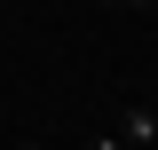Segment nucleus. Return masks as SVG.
Returning a JSON list of instances; mask_svg holds the SVG:
<instances>
[{
    "instance_id": "nucleus-4",
    "label": "nucleus",
    "mask_w": 158,
    "mask_h": 150,
    "mask_svg": "<svg viewBox=\"0 0 158 150\" xmlns=\"http://www.w3.org/2000/svg\"><path fill=\"white\" fill-rule=\"evenodd\" d=\"M32 150H40V142H32Z\"/></svg>"
},
{
    "instance_id": "nucleus-1",
    "label": "nucleus",
    "mask_w": 158,
    "mask_h": 150,
    "mask_svg": "<svg viewBox=\"0 0 158 150\" xmlns=\"http://www.w3.org/2000/svg\"><path fill=\"white\" fill-rule=\"evenodd\" d=\"M118 134H127L135 150H158V111H127V127H118Z\"/></svg>"
},
{
    "instance_id": "nucleus-2",
    "label": "nucleus",
    "mask_w": 158,
    "mask_h": 150,
    "mask_svg": "<svg viewBox=\"0 0 158 150\" xmlns=\"http://www.w3.org/2000/svg\"><path fill=\"white\" fill-rule=\"evenodd\" d=\"M95 8H118V16H142L150 0H95Z\"/></svg>"
},
{
    "instance_id": "nucleus-3",
    "label": "nucleus",
    "mask_w": 158,
    "mask_h": 150,
    "mask_svg": "<svg viewBox=\"0 0 158 150\" xmlns=\"http://www.w3.org/2000/svg\"><path fill=\"white\" fill-rule=\"evenodd\" d=\"M95 150H135V142H127V134H103V142H95Z\"/></svg>"
}]
</instances>
